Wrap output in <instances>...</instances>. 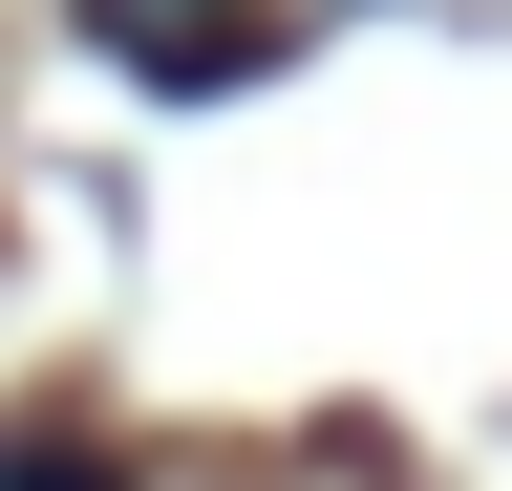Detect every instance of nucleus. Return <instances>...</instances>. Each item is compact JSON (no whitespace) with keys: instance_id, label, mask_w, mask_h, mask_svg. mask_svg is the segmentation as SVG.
<instances>
[{"instance_id":"nucleus-1","label":"nucleus","mask_w":512,"mask_h":491,"mask_svg":"<svg viewBox=\"0 0 512 491\" xmlns=\"http://www.w3.org/2000/svg\"><path fill=\"white\" fill-rule=\"evenodd\" d=\"M0 491H107V470L86 449H0Z\"/></svg>"}]
</instances>
